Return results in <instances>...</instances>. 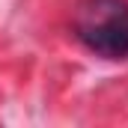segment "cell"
Segmentation results:
<instances>
[{"label": "cell", "instance_id": "cell-1", "mask_svg": "<svg viewBox=\"0 0 128 128\" xmlns=\"http://www.w3.org/2000/svg\"><path fill=\"white\" fill-rule=\"evenodd\" d=\"M74 39L101 60H128V0H80Z\"/></svg>", "mask_w": 128, "mask_h": 128}]
</instances>
